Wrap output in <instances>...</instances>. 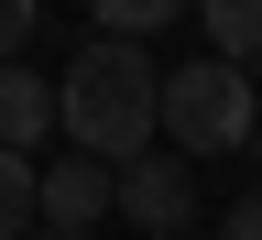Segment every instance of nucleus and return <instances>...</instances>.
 Returning <instances> with one entry per match:
<instances>
[{
	"instance_id": "20e7f679",
	"label": "nucleus",
	"mask_w": 262,
	"mask_h": 240,
	"mask_svg": "<svg viewBox=\"0 0 262 240\" xmlns=\"http://www.w3.org/2000/svg\"><path fill=\"white\" fill-rule=\"evenodd\" d=\"M110 208H120V175H110V164H88V153H55V164H44V229L88 240Z\"/></svg>"
},
{
	"instance_id": "0eeeda50",
	"label": "nucleus",
	"mask_w": 262,
	"mask_h": 240,
	"mask_svg": "<svg viewBox=\"0 0 262 240\" xmlns=\"http://www.w3.org/2000/svg\"><path fill=\"white\" fill-rule=\"evenodd\" d=\"M33 219H44V164H22V153H0V240H22Z\"/></svg>"
},
{
	"instance_id": "9d476101",
	"label": "nucleus",
	"mask_w": 262,
	"mask_h": 240,
	"mask_svg": "<svg viewBox=\"0 0 262 240\" xmlns=\"http://www.w3.org/2000/svg\"><path fill=\"white\" fill-rule=\"evenodd\" d=\"M219 240H262V186H251V197H229V208H219Z\"/></svg>"
},
{
	"instance_id": "f03ea898",
	"label": "nucleus",
	"mask_w": 262,
	"mask_h": 240,
	"mask_svg": "<svg viewBox=\"0 0 262 240\" xmlns=\"http://www.w3.org/2000/svg\"><path fill=\"white\" fill-rule=\"evenodd\" d=\"M251 77H241V66H208V55H196V66H175V77H164V153H241L251 142Z\"/></svg>"
},
{
	"instance_id": "423d86ee",
	"label": "nucleus",
	"mask_w": 262,
	"mask_h": 240,
	"mask_svg": "<svg viewBox=\"0 0 262 240\" xmlns=\"http://www.w3.org/2000/svg\"><path fill=\"white\" fill-rule=\"evenodd\" d=\"M196 33H208V66H262V0H208L196 11Z\"/></svg>"
},
{
	"instance_id": "39448f33",
	"label": "nucleus",
	"mask_w": 262,
	"mask_h": 240,
	"mask_svg": "<svg viewBox=\"0 0 262 240\" xmlns=\"http://www.w3.org/2000/svg\"><path fill=\"white\" fill-rule=\"evenodd\" d=\"M44 131H55V88L33 77V66H0V153H44Z\"/></svg>"
},
{
	"instance_id": "1a4fd4ad",
	"label": "nucleus",
	"mask_w": 262,
	"mask_h": 240,
	"mask_svg": "<svg viewBox=\"0 0 262 240\" xmlns=\"http://www.w3.org/2000/svg\"><path fill=\"white\" fill-rule=\"evenodd\" d=\"M22 44H33V0H0V66H22Z\"/></svg>"
},
{
	"instance_id": "6e6552de",
	"label": "nucleus",
	"mask_w": 262,
	"mask_h": 240,
	"mask_svg": "<svg viewBox=\"0 0 262 240\" xmlns=\"http://www.w3.org/2000/svg\"><path fill=\"white\" fill-rule=\"evenodd\" d=\"M175 22V0H98V44H142Z\"/></svg>"
},
{
	"instance_id": "7ed1b4c3",
	"label": "nucleus",
	"mask_w": 262,
	"mask_h": 240,
	"mask_svg": "<svg viewBox=\"0 0 262 240\" xmlns=\"http://www.w3.org/2000/svg\"><path fill=\"white\" fill-rule=\"evenodd\" d=\"M120 219L131 229H153V240H175L186 219H196V175H186V153H142L120 175Z\"/></svg>"
},
{
	"instance_id": "9b49d317",
	"label": "nucleus",
	"mask_w": 262,
	"mask_h": 240,
	"mask_svg": "<svg viewBox=\"0 0 262 240\" xmlns=\"http://www.w3.org/2000/svg\"><path fill=\"white\" fill-rule=\"evenodd\" d=\"M44 240H66V229H44Z\"/></svg>"
},
{
	"instance_id": "f257e3e1",
	"label": "nucleus",
	"mask_w": 262,
	"mask_h": 240,
	"mask_svg": "<svg viewBox=\"0 0 262 240\" xmlns=\"http://www.w3.org/2000/svg\"><path fill=\"white\" fill-rule=\"evenodd\" d=\"M55 131L66 153L131 175L164 131V66H142V44H77V66L55 77Z\"/></svg>"
}]
</instances>
